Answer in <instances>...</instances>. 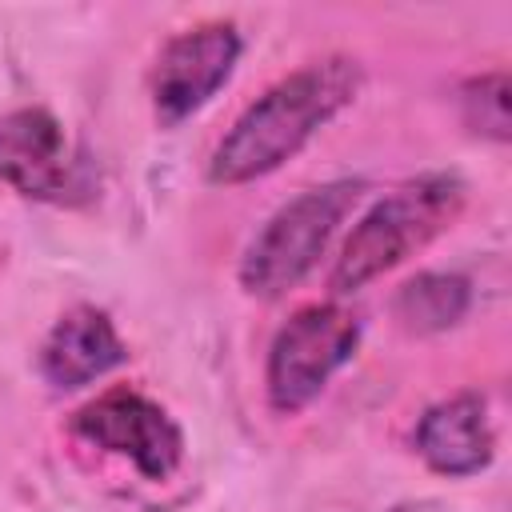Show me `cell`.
<instances>
[{
    "label": "cell",
    "mask_w": 512,
    "mask_h": 512,
    "mask_svg": "<svg viewBox=\"0 0 512 512\" xmlns=\"http://www.w3.org/2000/svg\"><path fill=\"white\" fill-rule=\"evenodd\" d=\"M360 88V68L348 56H328L296 68L272 84L256 104L240 112L232 132L216 144L208 176L216 184H244L304 148V140L324 128Z\"/></svg>",
    "instance_id": "obj_1"
},
{
    "label": "cell",
    "mask_w": 512,
    "mask_h": 512,
    "mask_svg": "<svg viewBox=\"0 0 512 512\" xmlns=\"http://www.w3.org/2000/svg\"><path fill=\"white\" fill-rule=\"evenodd\" d=\"M464 204V184L456 176H420L384 200H376L364 220L344 240V252L332 268L336 292H356L380 272L396 268L412 252H420L432 236H440Z\"/></svg>",
    "instance_id": "obj_2"
},
{
    "label": "cell",
    "mask_w": 512,
    "mask_h": 512,
    "mask_svg": "<svg viewBox=\"0 0 512 512\" xmlns=\"http://www.w3.org/2000/svg\"><path fill=\"white\" fill-rule=\"evenodd\" d=\"M360 184L356 180H332L320 188L300 192L296 200H288L264 228L260 236L248 244L244 260H240V284L252 296L276 300L288 288H296L312 264L320 260V252L328 248L336 224L348 216V208L356 204Z\"/></svg>",
    "instance_id": "obj_3"
},
{
    "label": "cell",
    "mask_w": 512,
    "mask_h": 512,
    "mask_svg": "<svg viewBox=\"0 0 512 512\" xmlns=\"http://www.w3.org/2000/svg\"><path fill=\"white\" fill-rule=\"evenodd\" d=\"M360 324L340 304L300 308L272 340L268 352V400L276 412H300L312 404L336 368H344L356 352Z\"/></svg>",
    "instance_id": "obj_4"
},
{
    "label": "cell",
    "mask_w": 512,
    "mask_h": 512,
    "mask_svg": "<svg viewBox=\"0 0 512 512\" xmlns=\"http://www.w3.org/2000/svg\"><path fill=\"white\" fill-rule=\"evenodd\" d=\"M72 428L88 444H96L112 456H128L148 480L172 476L184 456V432L168 416V408H160L156 400H148L132 388H116V392L84 404L76 412Z\"/></svg>",
    "instance_id": "obj_5"
},
{
    "label": "cell",
    "mask_w": 512,
    "mask_h": 512,
    "mask_svg": "<svg viewBox=\"0 0 512 512\" xmlns=\"http://www.w3.org/2000/svg\"><path fill=\"white\" fill-rule=\"evenodd\" d=\"M0 180L32 200H76L88 192L84 160L68 148L64 128L44 108L0 116Z\"/></svg>",
    "instance_id": "obj_6"
},
{
    "label": "cell",
    "mask_w": 512,
    "mask_h": 512,
    "mask_svg": "<svg viewBox=\"0 0 512 512\" xmlns=\"http://www.w3.org/2000/svg\"><path fill=\"white\" fill-rule=\"evenodd\" d=\"M236 60H240V32L236 24L224 20L188 28L176 40H168L152 76L156 116L164 124H180L192 112H200L232 76Z\"/></svg>",
    "instance_id": "obj_7"
},
{
    "label": "cell",
    "mask_w": 512,
    "mask_h": 512,
    "mask_svg": "<svg viewBox=\"0 0 512 512\" xmlns=\"http://www.w3.org/2000/svg\"><path fill=\"white\" fill-rule=\"evenodd\" d=\"M416 452L444 476H472L492 464L496 436L480 396L464 392L432 404L416 424Z\"/></svg>",
    "instance_id": "obj_8"
},
{
    "label": "cell",
    "mask_w": 512,
    "mask_h": 512,
    "mask_svg": "<svg viewBox=\"0 0 512 512\" xmlns=\"http://www.w3.org/2000/svg\"><path fill=\"white\" fill-rule=\"evenodd\" d=\"M128 356L124 340L116 336L112 320L100 308H72L56 320V328L48 332L44 348H40V372L48 384L56 388H80L96 376H104L108 368H116Z\"/></svg>",
    "instance_id": "obj_9"
},
{
    "label": "cell",
    "mask_w": 512,
    "mask_h": 512,
    "mask_svg": "<svg viewBox=\"0 0 512 512\" xmlns=\"http://www.w3.org/2000/svg\"><path fill=\"white\" fill-rule=\"evenodd\" d=\"M468 312V284L448 272H424L408 280L396 296V320L408 332H440L452 328Z\"/></svg>",
    "instance_id": "obj_10"
},
{
    "label": "cell",
    "mask_w": 512,
    "mask_h": 512,
    "mask_svg": "<svg viewBox=\"0 0 512 512\" xmlns=\"http://www.w3.org/2000/svg\"><path fill=\"white\" fill-rule=\"evenodd\" d=\"M464 120L492 140H508V76L492 72L464 88Z\"/></svg>",
    "instance_id": "obj_11"
},
{
    "label": "cell",
    "mask_w": 512,
    "mask_h": 512,
    "mask_svg": "<svg viewBox=\"0 0 512 512\" xmlns=\"http://www.w3.org/2000/svg\"><path fill=\"white\" fill-rule=\"evenodd\" d=\"M392 512H444V508L432 504V500H412V504H396Z\"/></svg>",
    "instance_id": "obj_12"
}]
</instances>
